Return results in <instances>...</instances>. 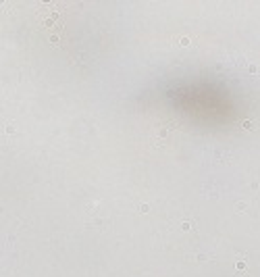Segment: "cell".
<instances>
[{"mask_svg": "<svg viewBox=\"0 0 260 277\" xmlns=\"http://www.w3.org/2000/svg\"><path fill=\"white\" fill-rule=\"evenodd\" d=\"M175 129V125L173 123H162L158 125V129L154 132V136H152V144L154 146H164V142H166V138H169V133Z\"/></svg>", "mask_w": 260, "mask_h": 277, "instance_id": "obj_1", "label": "cell"}, {"mask_svg": "<svg viewBox=\"0 0 260 277\" xmlns=\"http://www.w3.org/2000/svg\"><path fill=\"white\" fill-rule=\"evenodd\" d=\"M244 267H246V261H244V258H239V261L235 263V269H237V271H241Z\"/></svg>", "mask_w": 260, "mask_h": 277, "instance_id": "obj_2", "label": "cell"}, {"mask_svg": "<svg viewBox=\"0 0 260 277\" xmlns=\"http://www.w3.org/2000/svg\"><path fill=\"white\" fill-rule=\"evenodd\" d=\"M181 227H183V229H192V227H194V223H189V221H185V223H183V225H181Z\"/></svg>", "mask_w": 260, "mask_h": 277, "instance_id": "obj_3", "label": "cell"}, {"mask_svg": "<svg viewBox=\"0 0 260 277\" xmlns=\"http://www.w3.org/2000/svg\"><path fill=\"white\" fill-rule=\"evenodd\" d=\"M237 210H246V202H237Z\"/></svg>", "mask_w": 260, "mask_h": 277, "instance_id": "obj_4", "label": "cell"}, {"mask_svg": "<svg viewBox=\"0 0 260 277\" xmlns=\"http://www.w3.org/2000/svg\"><path fill=\"white\" fill-rule=\"evenodd\" d=\"M139 210L142 213H148V204H139Z\"/></svg>", "mask_w": 260, "mask_h": 277, "instance_id": "obj_5", "label": "cell"}]
</instances>
